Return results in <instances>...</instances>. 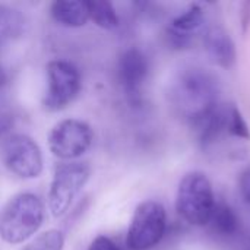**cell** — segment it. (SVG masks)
Listing matches in <instances>:
<instances>
[{"instance_id":"6da1fadb","label":"cell","mask_w":250,"mask_h":250,"mask_svg":"<svg viewBox=\"0 0 250 250\" xmlns=\"http://www.w3.org/2000/svg\"><path fill=\"white\" fill-rule=\"evenodd\" d=\"M171 97L176 110L198 126L218 108L217 81L204 69L193 67L180 73Z\"/></svg>"},{"instance_id":"7a4b0ae2","label":"cell","mask_w":250,"mask_h":250,"mask_svg":"<svg viewBox=\"0 0 250 250\" xmlns=\"http://www.w3.org/2000/svg\"><path fill=\"white\" fill-rule=\"evenodd\" d=\"M44 204L29 192L10 198L0 209V239L7 245L29 240L44 223Z\"/></svg>"},{"instance_id":"3957f363","label":"cell","mask_w":250,"mask_h":250,"mask_svg":"<svg viewBox=\"0 0 250 250\" xmlns=\"http://www.w3.org/2000/svg\"><path fill=\"white\" fill-rule=\"evenodd\" d=\"M215 199L209 179L201 171L188 173L177 189L176 209L192 226L202 227L212 218Z\"/></svg>"},{"instance_id":"277c9868","label":"cell","mask_w":250,"mask_h":250,"mask_svg":"<svg viewBox=\"0 0 250 250\" xmlns=\"http://www.w3.org/2000/svg\"><path fill=\"white\" fill-rule=\"evenodd\" d=\"M89 176L91 168L86 163L70 161L56 167L48 192V209L54 218H62L69 211Z\"/></svg>"},{"instance_id":"5b68a950","label":"cell","mask_w":250,"mask_h":250,"mask_svg":"<svg viewBox=\"0 0 250 250\" xmlns=\"http://www.w3.org/2000/svg\"><path fill=\"white\" fill-rule=\"evenodd\" d=\"M0 158L4 167L21 179H37L42 173V152L28 135L13 133L3 138Z\"/></svg>"},{"instance_id":"8992f818","label":"cell","mask_w":250,"mask_h":250,"mask_svg":"<svg viewBox=\"0 0 250 250\" xmlns=\"http://www.w3.org/2000/svg\"><path fill=\"white\" fill-rule=\"evenodd\" d=\"M166 209L160 202H142L130 221L126 243L130 250H149L155 248L166 233Z\"/></svg>"},{"instance_id":"52a82bcc","label":"cell","mask_w":250,"mask_h":250,"mask_svg":"<svg viewBox=\"0 0 250 250\" xmlns=\"http://www.w3.org/2000/svg\"><path fill=\"white\" fill-rule=\"evenodd\" d=\"M47 91L42 105L48 111L66 108L79 94L82 82L79 70L66 60H51L47 64Z\"/></svg>"},{"instance_id":"ba28073f","label":"cell","mask_w":250,"mask_h":250,"mask_svg":"<svg viewBox=\"0 0 250 250\" xmlns=\"http://www.w3.org/2000/svg\"><path fill=\"white\" fill-rule=\"evenodd\" d=\"M91 126L78 119H64L54 125L48 135V148L60 160H75L83 155L92 145Z\"/></svg>"},{"instance_id":"9c48e42d","label":"cell","mask_w":250,"mask_h":250,"mask_svg":"<svg viewBox=\"0 0 250 250\" xmlns=\"http://www.w3.org/2000/svg\"><path fill=\"white\" fill-rule=\"evenodd\" d=\"M119 79L127 91H136L145 81L148 73V60L138 48L126 50L117 66Z\"/></svg>"},{"instance_id":"30bf717a","label":"cell","mask_w":250,"mask_h":250,"mask_svg":"<svg viewBox=\"0 0 250 250\" xmlns=\"http://www.w3.org/2000/svg\"><path fill=\"white\" fill-rule=\"evenodd\" d=\"M50 13L57 23L69 28L83 26L89 21V10L86 1L59 0L51 4Z\"/></svg>"},{"instance_id":"8fae6325","label":"cell","mask_w":250,"mask_h":250,"mask_svg":"<svg viewBox=\"0 0 250 250\" xmlns=\"http://www.w3.org/2000/svg\"><path fill=\"white\" fill-rule=\"evenodd\" d=\"M205 45H207L209 56L220 66L229 67L236 59V50H234V44L230 35L220 28H215L207 34Z\"/></svg>"},{"instance_id":"7c38bea8","label":"cell","mask_w":250,"mask_h":250,"mask_svg":"<svg viewBox=\"0 0 250 250\" xmlns=\"http://www.w3.org/2000/svg\"><path fill=\"white\" fill-rule=\"evenodd\" d=\"M23 25L25 21L19 10L0 4V50L22 34Z\"/></svg>"},{"instance_id":"4fadbf2b","label":"cell","mask_w":250,"mask_h":250,"mask_svg":"<svg viewBox=\"0 0 250 250\" xmlns=\"http://www.w3.org/2000/svg\"><path fill=\"white\" fill-rule=\"evenodd\" d=\"M89 10V19L94 21L100 28L104 29H114L119 26V16L116 9L110 1L105 0H94L86 1Z\"/></svg>"},{"instance_id":"5bb4252c","label":"cell","mask_w":250,"mask_h":250,"mask_svg":"<svg viewBox=\"0 0 250 250\" xmlns=\"http://www.w3.org/2000/svg\"><path fill=\"white\" fill-rule=\"evenodd\" d=\"M63 246H64L63 233L53 229L38 234L22 250H63Z\"/></svg>"},{"instance_id":"9a60e30c","label":"cell","mask_w":250,"mask_h":250,"mask_svg":"<svg viewBox=\"0 0 250 250\" xmlns=\"http://www.w3.org/2000/svg\"><path fill=\"white\" fill-rule=\"evenodd\" d=\"M202 22V10L198 6H192L189 10H186L183 15L174 19L173 29L176 34H185L188 31L196 29Z\"/></svg>"},{"instance_id":"2e32d148","label":"cell","mask_w":250,"mask_h":250,"mask_svg":"<svg viewBox=\"0 0 250 250\" xmlns=\"http://www.w3.org/2000/svg\"><path fill=\"white\" fill-rule=\"evenodd\" d=\"M212 218L215 220V226L224 233H231L236 229V218L231 209L227 207H215Z\"/></svg>"},{"instance_id":"e0dca14e","label":"cell","mask_w":250,"mask_h":250,"mask_svg":"<svg viewBox=\"0 0 250 250\" xmlns=\"http://www.w3.org/2000/svg\"><path fill=\"white\" fill-rule=\"evenodd\" d=\"M227 130H230L233 135L240 138H249V129L246 122L243 120L242 114L237 108H231V111L227 113Z\"/></svg>"},{"instance_id":"ac0fdd59","label":"cell","mask_w":250,"mask_h":250,"mask_svg":"<svg viewBox=\"0 0 250 250\" xmlns=\"http://www.w3.org/2000/svg\"><path fill=\"white\" fill-rule=\"evenodd\" d=\"M13 119L15 117L12 110L6 104L0 103V138H3L10 130L13 126Z\"/></svg>"},{"instance_id":"d6986e66","label":"cell","mask_w":250,"mask_h":250,"mask_svg":"<svg viewBox=\"0 0 250 250\" xmlns=\"http://www.w3.org/2000/svg\"><path fill=\"white\" fill-rule=\"evenodd\" d=\"M88 250H120V249L116 246V243H114L111 239H108V237H105V236H98V237H95V239L92 240V243H91V246H89V249Z\"/></svg>"},{"instance_id":"ffe728a7","label":"cell","mask_w":250,"mask_h":250,"mask_svg":"<svg viewBox=\"0 0 250 250\" xmlns=\"http://www.w3.org/2000/svg\"><path fill=\"white\" fill-rule=\"evenodd\" d=\"M240 192L245 201L250 205V167H248L240 176Z\"/></svg>"},{"instance_id":"44dd1931","label":"cell","mask_w":250,"mask_h":250,"mask_svg":"<svg viewBox=\"0 0 250 250\" xmlns=\"http://www.w3.org/2000/svg\"><path fill=\"white\" fill-rule=\"evenodd\" d=\"M6 81H7V78H6V73H4V70L0 67V88H3V86H4Z\"/></svg>"}]
</instances>
